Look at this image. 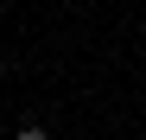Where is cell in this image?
<instances>
[{
  "label": "cell",
  "instance_id": "6da1fadb",
  "mask_svg": "<svg viewBox=\"0 0 146 140\" xmlns=\"http://www.w3.org/2000/svg\"><path fill=\"white\" fill-rule=\"evenodd\" d=\"M13 140H51V134H44V127H38V121H26V127H19V134H13Z\"/></svg>",
  "mask_w": 146,
  "mask_h": 140
},
{
  "label": "cell",
  "instance_id": "7a4b0ae2",
  "mask_svg": "<svg viewBox=\"0 0 146 140\" xmlns=\"http://www.w3.org/2000/svg\"><path fill=\"white\" fill-rule=\"evenodd\" d=\"M0 77H7V57H0Z\"/></svg>",
  "mask_w": 146,
  "mask_h": 140
}]
</instances>
